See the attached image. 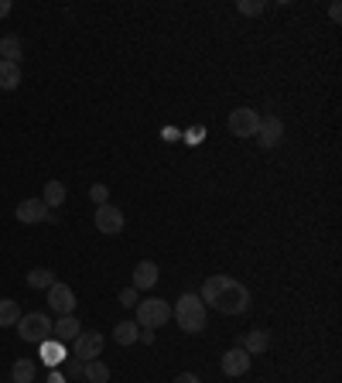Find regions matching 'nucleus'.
I'll list each match as a JSON object with an SVG mask.
<instances>
[{"label":"nucleus","instance_id":"6ab92c4d","mask_svg":"<svg viewBox=\"0 0 342 383\" xmlns=\"http://www.w3.org/2000/svg\"><path fill=\"white\" fill-rule=\"evenodd\" d=\"M267 342H270V335H267V329H254L247 339H243V353H250V356H256V353H263L267 349Z\"/></svg>","mask_w":342,"mask_h":383},{"label":"nucleus","instance_id":"7ed1b4c3","mask_svg":"<svg viewBox=\"0 0 342 383\" xmlns=\"http://www.w3.org/2000/svg\"><path fill=\"white\" fill-rule=\"evenodd\" d=\"M14 329H17V335H21L24 342H34V346H41L45 339H52V318H48L45 311L21 315V322H17Z\"/></svg>","mask_w":342,"mask_h":383},{"label":"nucleus","instance_id":"f03ea898","mask_svg":"<svg viewBox=\"0 0 342 383\" xmlns=\"http://www.w3.org/2000/svg\"><path fill=\"white\" fill-rule=\"evenodd\" d=\"M171 315L178 318V325H181L188 335H195V332L205 329V301H202L199 294H188V291H185V294L174 301Z\"/></svg>","mask_w":342,"mask_h":383},{"label":"nucleus","instance_id":"9b49d317","mask_svg":"<svg viewBox=\"0 0 342 383\" xmlns=\"http://www.w3.org/2000/svg\"><path fill=\"white\" fill-rule=\"evenodd\" d=\"M247 370H250V353H243L240 346L223 356V373H226V377H243Z\"/></svg>","mask_w":342,"mask_h":383},{"label":"nucleus","instance_id":"c756f323","mask_svg":"<svg viewBox=\"0 0 342 383\" xmlns=\"http://www.w3.org/2000/svg\"><path fill=\"white\" fill-rule=\"evenodd\" d=\"M174 383H199L195 373H181V377H174Z\"/></svg>","mask_w":342,"mask_h":383},{"label":"nucleus","instance_id":"2eb2a0df","mask_svg":"<svg viewBox=\"0 0 342 383\" xmlns=\"http://www.w3.org/2000/svg\"><path fill=\"white\" fill-rule=\"evenodd\" d=\"M137 335H141V325H137V322H117V325H113V342H120V346H134Z\"/></svg>","mask_w":342,"mask_h":383},{"label":"nucleus","instance_id":"f3484780","mask_svg":"<svg viewBox=\"0 0 342 383\" xmlns=\"http://www.w3.org/2000/svg\"><path fill=\"white\" fill-rule=\"evenodd\" d=\"M21 86V65L0 59V90H17Z\"/></svg>","mask_w":342,"mask_h":383},{"label":"nucleus","instance_id":"9d476101","mask_svg":"<svg viewBox=\"0 0 342 383\" xmlns=\"http://www.w3.org/2000/svg\"><path fill=\"white\" fill-rule=\"evenodd\" d=\"M14 216L21 219V222H28V226H34V222H45V219H52L48 216V205L41 202V198H24L17 209H14Z\"/></svg>","mask_w":342,"mask_h":383},{"label":"nucleus","instance_id":"5701e85b","mask_svg":"<svg viewBox=\"0 0 342 383\" xmlns=\"http://www.w3.org/2000/svg\"><path fill=\"white\" fill-rule=\"evenodd\" d=\"M41 202H45L48 209L62 205V202H66V185H62V182H48V185H45V195H41Z\"/></svg>","mask_w":342,"mask_h":383},{"label":"nucleus","instance_id":"39448f33","mask_svg":"<svg viewBox=\"0 0 342 383\" xmlns=\"http://www.w3.org/2000/svg\"><path fill=\"white\" fill-rule=\"evenodd\" d=\"M256 127H260V113L250 106H240L230 113V134L233 137H256Z\"/></svg>","mask_w":342,"mask_h":383},{"label":"nucleus","instance_id":"473e14b6","mask_svg":"<svg viewBox=\"0 0 342 383\" xmlns=\"http://www.w3.org/2000/svg\"><path fill=\"white\" fill-rule=\"evenodd\" d=\"M72 383H76V380H72Z\"/></svg>","mask_w":342,"mask_h":383},{"label":"nucleus","instance_id":"2f4dec72","mask_svg":"<svg viewBox=\"0 0 342 383\" xmlns=\"http://www.w3.org/2000/svg\"><path fill=\"white\" fill-rule=\"evenodd\" d=\"M10 14V0H0V17H7Z\"/></svg>","mask_w":342,"mask_h":383},{"label":"nucleus","instance_id":"cd10ccee","mask_svg":"<svg viewBox=\"0 0 342 383\" xmlns=\"http://www.w3.org/2000/svg\"><path fill=\"white\" fill-rule=\"evenodd\" d=\"M137 339H141V342H148V346H151V342H154V329H141V335H137Z\"/></svg>","mask_w":342,"mask_h":383},{"label":"nucleus","instance_id":"4468645a","mask_svg":"<svg viewBox=\"0 0 342 383\" xmlns=\"http://www.w3.org/2000/svg\"><path fill=\"white\" fill-rule=\"evenodd\" d=\"M62 360H66V346H62L59 339H45V342H41V363L55 370Z\"/></svg>","mask_w":342,"mask_h":383},{"label":"nucleus","instance_id":"4be33fe9","mask_svg":"<svg viewBox=\"0 0 342 383\" xmlns=\"http://www.w3.org/2000/svg\"><path fill=\"white\" fill-rule=\"evenodd\" d=\"M34 373H38V366H34L31 360H17V363H14V370H10L14 383H31V380H34Z\"/></svg>","mask_w":342,"mask_h":383},{"label":"nucleus","instance_id":"bb28decb","mask_svg":"<svg viewBox=\"0 0 342 383\" xmlns=\"http://www.w3.org/2000/svg\"><path fill=\"white\" fill-rule=\"evenodd\" d=\"M83 360H69V363H66V370H69V373H72V377H83Z\"/></svg>","mask_w":342,"mask_h":383},{"label":"nucleus","instance_id":"f8f14e48","mask_svg":"<svg viewBox=\"0 0 342 383\" xmlns=\"http://www.w3.org/2000/svg\"><path fill=\"white\" fill-rule=\"evenodd\" d=\"M79 329H83V325H79V318H76V315H62L59 322H52V335H55L62 346H66V342H76Z\"/></svg>","mask_w":342,"mask_h":383},{"label":"nucleus","instance_id":"20e7f679","mask_svg":"<svg viewBox=\"0 0 342 383\" xmlns=\"http://www.w3.org/2000/svg\"><path fill=\"white\" fill-rule=\"evenodd\" d=\"M171 318V304L161 298H144L137 301V325L141 329H161Z\"/></svg>","mask_w":342,"mask_h":383},{"label":"nucleus","instance_id":"f257e3e1","mask_svg":"<svg viewBox=\"0 0 342 383\" xmlns=\"http://www.w3.org/2000/svg\"><path fill=\"white\" fill-rule=\"evenodd\" d=\"M199 298H202L205 304H212L216 311H223V315H243V311L250 308V291L240 284V281L226 278V274H212V278H205V284H202V291H199Z\"/></svg>","mask_w":342,"mask_h":383},{"label":"nucleus","instance_id":"0eeeda50","mask_svg":"<svg viewBox=\"0 0 342 383\" xmlns=\"http://www.w3.org/2000/svg\"><path fill=\"white\" fill-rule=\"evenodd\" d=\"M281 141H284V123H281V116H263L260 127H256V144H260L263 151H270V147H277Z\"/></svg>","mask_w":342,"mask_h":383},{"label":"nucleus","instance_id":"c85d7f7f","mask_svg":"<svg viewBox=\"0 0 342 383\" xmlns=\"http://www.w3.org/2000/svg\"><path fill=\"white\" fill-rule=\"evenodd\" d=\"M329 17H332V21H342V3H332V7H329Z\"/></svg>","mask_w":342,"mask_h":383},{"label":"nucleus","instance_id":"aec40b11","mask_svg":"<svg viewBox=\"0 0 342 383\" xmlns=\"http://www.w3.org/2000/svg\"><path fill=\"white\" fill-rule=\"evenodd\" d=\"M83 377L89 383H106L110 380V366H106L103 360H89V363L83 366Z\"/></svg>","mask_w":342,"mask_h":383},{"label":"nucleus","instance_id":"a878e982","mask_svg":"<svg viewBox=\"0 0 342 383\" xmlns=\"http://www.w3.org/2000/svg\"><path fill=\"white\" fill-rule=\"evenodd\" d=\"M89 195H92V202H96V205H106L110 189H106V185H92V189H89Z\"/></svg>","mask_w":342,"mask_h":383},{"label":"nucleus","instance_id":"1a4fd4ad","mask_svg":"<svg viewBox=\"0 0 342 383\" xmlns=\"http://www.w3.org/2000/svg\"><path fill=\"white\" fill-rule=\"evenodd\" d=\"M103 356V332H79L76 335V360H99Z\"/></svg>","mask_w":342,"mask_h":383},{"label":"nucleus","instance_id":"412c9836","mask_svg":"<svg viewBox=\"0 0 342 383\" xmlns=\"http://www.w3.org/2000/svg\"><path fill=\"white\" fill-rule=\"evenodd\" d=\"M28 284L34 287V291H48V287L55 284V274L48 267H34V271H28Z\"/></svg>","mask_w":342,"mask_h":383},{"label":"nucleus","instance_id":"ddd939ff","mask_svg":"<svg viewBox=\"0 0 342 383\" xmlns=\"http://www.w3.org/2000/svg\"><path fill=\"white\" fill-rule=\"evenodd\" d=\"M158 264H151V260H141L137 267H134V287L137 291H148V287H154L158 284Z\"/></svg>","mask_w":342,"mask_h":383},{"label":"nucleus","instance_id":"393cba45","mask_svg":"<svg viewBox=\"0 0 342 383\" xmlns=\"http://www.w3.org/2000/svg\"><path fill=\"white\" fill-rule=\"evenodd\" d=\"M137 301H141L137 287H123V291H120V304H123V308H137Z\"/></svg>","mask_w":342,"mask_h":383},{"label":"nucleus","instance_id":"423d86ee","mask_svg":"<svg viewBox=\"0 0 342 383\" xmlns=\"http://www.w3.org/2000/svg\"><path fill=\"white\" fill-rule=\"evenodd\" d=\"M48 308L59 311V315H76V291L69 284H62V281H55L48 287Z\"/></svg>","mask_w":342,"mask_h":383},{"label":"nucleus","instance_id":"a211bd4d","mask_svg":"<svg viewBox=\"0 0 342 383\" xmlns=\"http://www.w3.org/2000/svg\"><path fill=\"white\" fill-rule=\"evenodd\" d=\"M21 322V304L10 301V298H0V325L3 329H14Z\"/></svg>","mask_w":342,"mask_h":383},{"label":"nucleus","instance_id":"dca6fc26","mask_svg":"<svg viewBox=\"0 0 342 383\" xmlns=\"http://www.w3.org/2000/svg\"><path fill=\"white\" fill-rule=\"evenodd\" d=\"M0 55H3V62L21 65V38L17 34H3L0 38Z\"/></svg>","mask_w":342,"mask_h":383},{"label":"nucleus","instance_id":"6e6552de","mask_svg":"<svg viewBox=\"0 0 342 383\" xmlns=\"http://www.w3.org/2000/svg\"><path fill=\"white\" fill-rule=\"evenodd\" d=\"M92 219H96V229L106 233V236H117V233L123 229V212H120L117 205H110V202H106V205H96V216H92Z\"/></svg>","mask_w":342,"mask_h":383},{"label":"nucleus","instance_id":"7c9ffc66","mask_svg":"<svg viewBox=\"0 0 342 383\" xmlns=\"http://www.w3.org/2000/svg\"><path fill=\"white\" fill-rule=\"evenodd\" d=\"M48 383H66V377H62L59 370H52V373H48Z\"/></svg>","mask_w":342,"mask_h":383},{"label":"nucleus","instance_id":"b1692460","mask_svg":"<svg viewBox=\"0 0 342 383\" xmlns=\"http://www.w3.org/2000/svg\"><path fill=\"white\" fill-rule=\"evenodd\" d=\"M237 7H240V14H247V17H254V14H260V10H263L267 3H263V0H240Z\"/></svg>","mask_w":342,"mask_h":383}]
</instances>
